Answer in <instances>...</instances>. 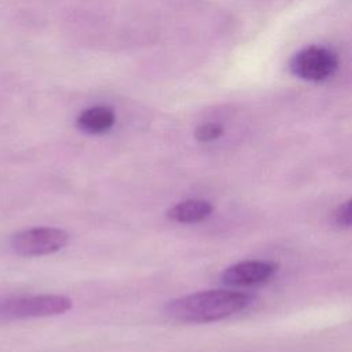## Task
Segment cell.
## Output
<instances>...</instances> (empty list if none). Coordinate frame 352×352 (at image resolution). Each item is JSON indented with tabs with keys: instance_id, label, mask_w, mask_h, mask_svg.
I'll return each instance as SVG.
<instances>
[{
	"instance_id": "1",
	"label": "cell",
	"mask_w": 352,
	"mask_h": 352,
	"mask_svg": "<svg viewBox=\"0 0 352 352\" xmlns=\"http://www.w3.org/2000/svg\"><path fill=\"white\" fill-rule=\"evenodd\" d=\"M254 296L246 292L212 289L170 300L164 314L179 323H212L230 318L252 305Z\"/></svg>"
},
{
	"instance_id": "2",
	"label": "cell",
	"mask_w": 352,
	"mask_h": 352,
	"mask_svg": "<svg viewBox=\"0 0 352 352\" xmlns=\"http://www.w3.org/2000/svg\"><path fill=\"white\" fill-rule=\"evenodd\" d=\"M73 301L60 294L8 296L0 298V320L56 316L70 311Z\"/></svg>"
},
{
	"instance_id": "3",
	"label": "cell",
	"mask_w": 352,
	"mask_h": 352,
	"mask_svg": "<svg viewBox=\"0 0 352 352\" xmlns=\"http://www.w3.org/2000/svg\"><path fill=\"white\" fill-rule=\"evenodd\" d=\"M69 234L58 227H33L11 236V250L22 257L54 254L69 243Z\"/></svg>"
},
{
	"instance_id": "4",
	"label": "cell",
	"mask_w": 352,
	"mask_h": 352,
	"mask_svg": "<svg viewBox=\"0 0 352 352\" xmlns=\"http://www.w3.org/2000/svg\"><path fill=\"white\" fill-rule=\"evenodd\" d=\"M337 65L338 60L333 51L324 47L309 45L293 55L289 62V69L301 80L323 81L333 76Z\"/></svg>"
},
{
	"instance_id": "5",
	"label": "cell",
	"mask_w": 352,
	"mask_h": 352,
	"mask_svg": "<svg viewBox=\"0 0 352 352\" xmlns=\"http://www.w3.org/2000/svg\"><path fill=\"white\" fill-rule=\"evenodd\" d=\"M276 268V264L270 261L246 260L227 267L221 274V282L232 287L260 286L274 278Z\"/></svg>"
},
{
	"instance_id": "6",
	"label": "cell",
	"mask_w": 352,
	"mask_h": 352,
	"mask_svg": "<svg viewBox=\"0 0 352 352\" xmlns=\"http://www.w3.org/2000/svg\"><path fill=\"white\" fill-rule=\"evenodd\" d=\"M213 212V205L205 199H186L166 210V217L180 224H195L206 220Z\"/></svg>"
},
{
	"instance_id": "7",
	"label": "cell",
	"mask_w": 352,
	"mask_h": 352,
	"mask_svg": "<svg viewBox=\"0 0 352 352\" xmlns=\"http://www.w3.org/2000/svg\"><path fill=\"white\" fill-rule=\"evenodd\" d=\"M116 122L114 111L110 107L106 106H94L89 109H85L78 117H77V126L91 135H99L104 133L109 129L113 128Z\"/></svg>"
},
{
	"instance_id": "8",
	"label": "cell",
	"mask_w": 352,
	"mask_h": 352,
	"mask_svg": "<svg viewBox=\"0 0 352 352\" xmlns=\"http://www.w3.org/2000/svg\"><path fill=\"white\" fill-rule=\"evenodd\" d=\"M224 129L220 124L216 122H205L197 126V129L194 131V138L198 142H213L216 139H219L223 135Z\"/></svg>"
},
{
	"instance_id": "9",
	"label": "cell",
	"mask_w": 352,
	"mask_h": 352,
	"mask_svg": "<svg viewBox=\"0 0 352 352\" xmlns=\"http://www.w3.org/2000/svg\"><path fill=\"white\" fill-rule=\"evenodd\" d=\"M336 221L344 227H352V199L341 204L334 213Z\"/></svg>"
}]
</instances>
